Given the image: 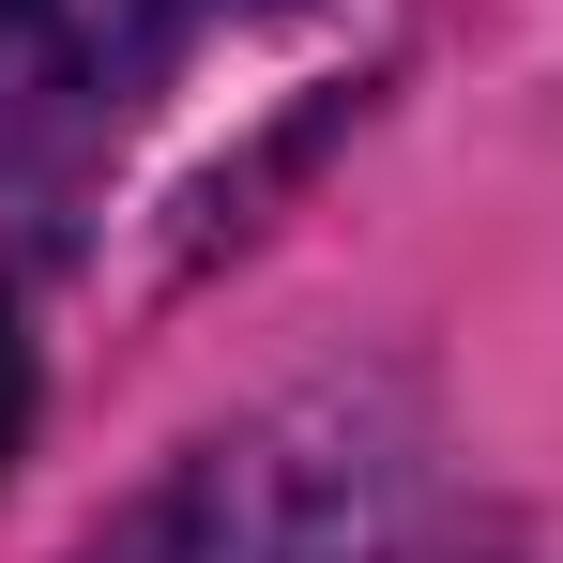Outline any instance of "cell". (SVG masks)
Wrapping results in <instances>:
<instances>
[{
  "mask_svg": "<svg viewBox=\"0 0 563 563\" xmlns=\"http://www.w3.org/2000/svg\"><path fill=\"white\" fill-rule=\"evenodd\" d=\"M15 442H31V335L0 320V472H15Z\"/></svg>",
  "mask_w": 563,
  "mask_h": 563,
  "instance_id": "3",
  "label": "cell"
},
{
  "mask_svg": "<svg viewBox=\"0 0 563 563\" xmlns=\"http://www.w3.org/2000/svg\"><path fill=\"white\" fill-rule=\"evenodd\" d=\"M244 15H275V0H0V184L92 168Z\"/></svg>",
  "mask_w": 563,
  "mask_h": 563,
  "instance_id": "2",
  "label": "cell"
},
{
  "mask_svg": "<svg viewBox=\"0 0 563 563\" xmlns=\"http://www.w3.org/2000/svg\"><path fill=\"white\" fill-rule=\"evenodd\" d=\"M77 563H396V472L335 411L184 442Z\"/></svg>",
  "mask_w": 563,
  "mask_h": 563,
  "instance_id": "1",
  "label": "cell"
}]
</instances>
